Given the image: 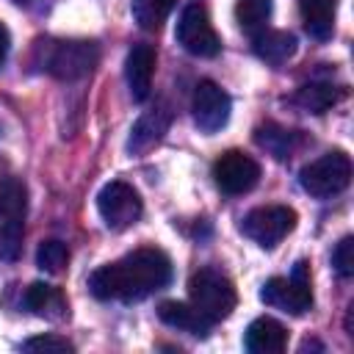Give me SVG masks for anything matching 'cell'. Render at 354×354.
<instances>
[{
    "label": "cell",
    "instance_id": "cell-6",
    "mask_svg": "<svg viewBox=\"0 0 354 354\" xmlns=\"http://www.w3.org/2000/svg\"><path fill=\"white\" fill-rule=\"evenodd\" d=\"M299 183L301 188L315 196V199H329V196H337L340 191L348 188L351 183V160L346 152L335 149V152H326L315 160H310L301 171H299Z\"/></svg>",
    "mask_w": 354,
    "mask_h": 354
},
{
    "label": "cell",
    "instance_id": "cell-13",
    "mask_svg": "<svg viewBox=\"0 0 354 354\" xmlns=\"http://www.w3.org/2000/svg\"><path fill=\"white\" fill-rule=\"evenodd\" d=\"M158 66V53L152 44H136L124 58V80L130 88V97L136 102H144L152 91V77Z\"/></svg>",
    "mask_w": 354,
    "mask_h": 354
},
{
    "label": "cell",
    "instance_id": "cell-26",
    "mask_svg": "<svg viewBox=\"0 0 354 354\" xmlns=\"http://www.w3.org/2000/svg\"><path fill=\"white\" fill-rule=\"evenodd\" d=\"M8 50H11V33H8V28L0 22V66L6 64V58H8Z\"/></svg>",
    "mask_w": 354,
    "mask_h": 354
},
{
    "label": "cell",
    "instance_id": "cell-24",
    "mask_svg": "<svg viewBox=\"0 0 354 354\" xmlns=\"http://www.w3.org/2000/svg\"><path fill=\"white\" fill-rule=\"evenodd\" d=\"M332 266H335L337 277H343V279L354 277V238H351V235H346V238L335 246V252H332Z\"/></svg>",
    "mask_w": 354,
    "mask_h": 354
},
{
    "label": "cell",
    "instance_id": "cell-18",
    "mask_svg": "<svg viewBox=\"0 0 354 354\" xmlns=\"http://www.w3.org/2000/svg\"><path fill=\"white\" fill-rule=\"evenodd\" d=\"M252 47H254V55L271 66H279L285 64L288 58H293L296 53V36L288 33V30H257L254 39H252Z\"/></svg>",
    "mask_w": 354,
    "mask_h": 354
},
{
    "label": "cell",
    "instance_id": "cell-19",
    "mask_svg": "<svg viewBox=\"0 0 354 354\" xmlns=\"http://www.w3.org/2000/svg\"><path fill=\"white\" fill-rule=\"evenodd\" d=\"M346 97V88L340 86H332V83H304L299 91H296V105L304 108L307 113H326L329 108H335L340 100Z\"/></svg>",
    "mask_w": 354,
    "mask_h": 354
},
{
    "label": "cell",
    "instance_id": "cell-9",
    "mask_svg": "<svg viewBox=\"0 0 354 354\" xmlns=\"http://www.w3.org/2000/svg\"><path fill=\"white\" fill-rule=\"evenodd\" d=\"M296 227V210L288 205H266V207H254L243 216L241 221V232L246 238H252L257 246L271 249L277 246L288 232H293Z\"/></svg>",
    "mask_w": 354,
    "mask_h": 354
},
{
    "label": "cell",
    "instance_id": "cell-11",
    "mask_svg": "<svg viewBox=\"0 0 354 354\" xmlns=\"http://www.w3.org/2000/svg\"><path fill=\"white\" fill-rule=\"evenodd\" d=\"M213 180H216L218 191H224L230 196L246 194L260 180V163L241 149H227L213 163Z\"/></svg>",
    "mask_w": 354,
    "mask_h": 354
},
{
    "label": "cell",
    "instance_id": "cell-4",
    "mask_svg": "<svg viewBox=\"0 0 354 354\" xmlns=\"http://www.w3.org/2000/svg\"><path fill=\"white\" fill-rule=\"evenodd\" d=\"M188 296L191 304L207 318V321H224L235 310V285L216 268H199L188 279Z\"/></svg>",
    "mask_w": 354,
    "mask_h": 354
},
{
    "label": "cell",
    "instance_id": "cell-8",
    "mask_svg": "<svg viewBox=\"0 0 354 354\" xmlns=\"http://www.w3.org/2000/svg\"><path fill=\"white\" fill-rule=\"evenodd\" d=\"M97 210H100V218L105 221V227L119 232V230L133 227L141 218L144 202L130 183L111 180L97 194Z\"/></svg>",
    "mask_w": 354,
    "mask_h": 354
},
{
    "label": "cell",
    "instance_id": "cell-25",
    "mask_svg": "<svg viewBox=\"0 0 354 354\" xmlns=\"http://www.w3.org/2000/svg\"><path fill=\"white\" fill-rule=\"evenodd\" d=\"M25 351H75V346L66 340V337H58V335H36V337H28L22 343Z\"/></svg>",
    "mask_w": 354,
    "mask_h": 354
},
{
    "label": "cell",
    "instance_id": "cell-17",
    "mask_svg": "<svg viewBox=\"0 0 354 354\" xmlns=\"http://www.w3.org/2000/svg\"><path fill=\"white\" fill-rule=\"evenodd\" d=\"M22 304L39 315V318H47V321H61L66 315V299L64 293L55 288V285H47V282H30L25 296H22Z\"/></svg>",
    "mask_w": 354,
    "mask_h": 354
},
{
    "label": "cell",
    "instance_id": "cell-22",
    "mask_svg": "<svg viewBox=\"0 0 354 354\" xmlns=\"http://www.w3.org/2000/svg\"><path fill=\"white\" fill-rule=\"evenodd\" d=\"M268 17H271V0H238V6H235L238 25L252 36L266 28Z\"/></svg>",
    "mask_w": 354,
    "mask_h": 354
},
{
    "label": "cell",
    "instance_id": "cell-5",
    "mask_svg": "<svg viewBox=\"0 0 354 354\" xmlns=\"http://www.w3.org/2000/svg\"><path fill=\"white\" fill-rule=\"evenodd\" d=\"M260 301L282 313H290V315H304L313 307V285H310L307 260H299L290 277H271L260 288Z\"/></svg>",
    "mask_w": 354,
    "mask_h": 354
},
{
    "label": "cell",
    "instance_id": "cell-12",
    "mask_svg": "<svg viewBox=\"0 0 354 354\" xmlns=\"http://www.w3.org/2000/svg\"><path fill=\"white\" fill-rule=\"evenodd\" d=\"M169 124H171V111H169V105H155V108L144 111V113L136 119V124L130 127L127 152H130V155H144V152H149L152 147H158V144L163 141Z\"/></svg>",
    "mask_w": 354,
    "mask_h": 354
},
{
    "label": "cell",
    "instance_id": "cell-15",
    "mask_svg": "<svg viewBox=\"0 0 354 354\" xmlns=\"http://www.w3.org/2000/svg\"><path fill=\"white\" fill-rule=\"evenodd\" d=\"M254 141L277 160H290L304 147V136L299 130H290V127H282V124H274V122L260 124L254 130Z\"/></svg>",
    "mask_w": 354,
    "mask_h": 354
},
{
    "label": "cell",
    "instance_id": "cell-20",
    "mask_svg": "<svg viewBox=\"0 0 354 354\" xmlns=\"http://www.w3.org/2000/svg\"><path fill=\"white\" fill-rule=\"evenodd\" d=\"M304 28L313 39H329L335 30L337 0H299Z\"/></svg>",
    "mask_w": 354,
    "mask_h": 354
},
{
    "label": "cell",
    "instance_id": "cell-3",
    "mask_svg": "<svg viewBox=\"0 0 354 354\" xmlns=\"http://www.w3.org/2000/svg\"><path fill=\"white\" fill-rule=\"evenodd\" d=\"M44 50L47 53L41 58V66L64 83H72V80H80V77L91 75V69L100 61V47H97V41H88V39L47 41Z\"/></svg>",
    "mask_w": 354,
    "mask_h": 354
},
{
    "label": "cell",
    "instance_id": "cell-2",
    "mask_svg": "<svg viewBox=\"0 0 354 354\" xmlns=\"http://www.w3.org/2000/svg\"><path fill=\"white\" fill-rule=\"evenodd\" d=\"M28 188L19 177H0V260L14 263L22 252Z\"/></svg>",
    "mask_w": 354,
    "mask_h": 354
},
{
    "label": "cell",
    "instance_id": "cell-27",
    "mask_svg": "<svg viewBox=\"0 0 354 354\" xmlns=\"http://www.w3.org/2000/svg\"><path fill=\"white\" fill-rule=\"evenodd\" d=\"M17 3H30V0H17Z\"/></svg>",
    "mask_w": 354,
    "mask_h": 354
},
{
    "label": "cell",
    "instance_id": "cell-1",
    "mask_svg": "<svg viewBox=\"0 0 354 354\" xmlns=\"http://www.w3.org/2000/svg\"><path fill=\"white\" fill-rule=\"evenodd\" d=\"M171 282V260L155 246H141L88 277V290L100 301H141Z\"/></svg>",
    "mask_w": 354,
    "mask_h": 354
},
{
    "label": "cell",
    "instance_id": "cell-10",
    "mask_svg": "<svg viewBox=\"0 0 354 354\" xmlns=\"http://www.w3.org/2000/svg\"><path fill=\"white\" fill-rule=\"evenodd\" d=\"M230 111H232V100L218 83H213V80L196 83L194 97H191V113L202 133H207V136L218 133L230 122Z\"/></svg>",
    "mask_w": 354,
    "mask_h": 354
},
{
    "label": "cell",
    "instance_id": "cell-23",
    "mask_svg": "<svg viewBox=\"0 0 354 354\" xmlns=\"http://www.w3.org/2000/svg\"><path fill=\"white\" fill-rule=\"evenodd\" d=\"M69 263V249L64 241H41L36 249V266L47 274H61Z\"/></svg>",
    "mask_w": 354,
    "mask_h": 354
},
{
    "label": "cell",
    "instance_id": "cell-7",
    "mask_svg": "<svg viewBox=\"0 0 354 354\" xmlns=\"http://www.w3.org/2000/svg\"><path fill=\"white\" fill-rule=\"evenodd\" d=\"M174 36H177V44L196 58H216L221 53V39H218L205 6H199V3H188L180 11Z\"/></svg>",
    "mask_w": 354,
    "mask_h": 354
},
{
    "label": "cell",
    "instance_id": "cell-21",
    "mask_svg": "<svg viewBox=\"0 0 354 354\" xmlns=\"http://www.w3.org/2000/svg\"><path fill=\"white\" fill-rule=\"evenodd\" d=\"M171 8H174V0H133L130 6L133 19L141 30H158L171 14Z\"/></svg>",
    "mask_w": 354,
    "mask_h": 354
},
{
    "label": "cell",
    "instance_id": "cell-14",
    "mask_svg": "<svg viewBox=\"0 0 354 354\" xmlns=\"http://www.w3.org/2000/svg\"><path fill=\"white\" fill-rule=\"evenodd\" d=\"M243 346L252 354H279L288 346V329L277 318L260 315L246 326Z\"/></svg>",
    "mask_w": 354,
    "mask_h": 354
},
{
    "label": "cell",
    "instance_id": "cell-16",
    "mask_svg": "<svg viewBox=\"0 0 354 354\" xmlns=\"http://www.w3.org/2000/svg\"><path fill=\"white\" fill-rule=\"evenodd\" d=\"M158 318L166 324V326H174V329H183L188 335H196V337H207L213 321H207L194 304H185V301H160L158 304Z\"/></svg>",
    "mask_w": 354,
    "mask_h": 354
}]
</instances>
